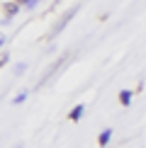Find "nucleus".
Returning a JSON list of instances; mask_svg holds the SVG:
<instances>
[{
	"instance_id": "39448f33",
	"label": "nucleus",
	"mask_w": 146,
	"mask_h": 148,
	"mask_svg": "<svg viewBox=\"0 0 146 148\" xmlns=\"http://www.w3.org/2000/svg\"><path fill=\"white\" fill-rule=\"evenodd\" d=\"M119 102L122 104H129L132 102V90H122L119 92Z\"/></svg>"
},
{
	"instance_id": "f257e3e1",
	"label": "nucleus",
	"mask_w": 146,
	"mask_h": 148,
	"mask_svg": "<svg viewBox=\"0 0 146 148\" xmlns=\"http://www.w3.org/2000/svg\"><path fill=\"white\" fill-rule=\"evenodd\" d=\"M76 12H78V5H76V8H71V10H68V12H66V15L56 22V24H54V29H51V34H49V36H56V34H61V32H63V27L73 20V15H76Z\"/></svg>"
},
{
	"instance_id": "6e6552de",
	"label": "nucleus",
	"mask_w": 146,
	"mask_h": 148,
	"mask_svg": "<svg viewBox=\"0 0 146 148\" xmlns=\"http://www.w3.org/2000/svg\"><path fill=\"white\" fill-rule=\"evenodd\" d=\"M22 5H24V8H29V10H34L36 8V0H22Z\"/></svg>"
},
{
	"instance_id": "f03ea898",
	"label": "nucleus",
	"mask_w": 146,
	"mask_h": 148,
	"mask_svg": "<svg viewBox=\"0 0 146 148\" xmlns=\"http://www.w3.org/2000/svg\"><path fill=\"white\" fill-rule=\"evenodd\" d=\"M83 112H85V104H76V107L68 112V119H71V121H81Z\"/></svg>"
},
{
	"instance_id": "423d86ee",
	"label": "nucleus",
	"mask_w": 146,
	"mask_h": 148,
	"mask_svg": "<svg viewBox=\"0 0 146 148\" xmlns=\"http://www.w3.org/2000/svg\"><path fill=\"white\" fill-rule=\"evenodd\" d=\"M24 71H27V63H17L15 66V75H22Z\"/></svg>"
},
{
	"instance_id": "7ed1b4c3",
	"label": "nucleus",
	"mask_w": 146,
	"mask_h": 148,
	"mask_svg": "<svg viewBox=\"0 0 146 148\" xmlns=\"http://www.w3.org/2000/svg\"><path fill=\"white\" fill-rule=\"evenodd\" d=\"M110 138H112V129H105V131H102L100 136H97V146H100V148H105V146L110 143Z\"/></svg>"
},
{
	"instance_id": "1a4fd4ad",
	"label": "nucleus",
	"mask_w": 146,
	"mask_h": 148,
	"mask_svg": "<svg viewBox=\"0 0 146 148\" xmlns=\"http://www.w3.org/2000/svg\"><path fill=\"white\" fill-rule=\"evenodd\" d=\"M17 148H22V146H17Z\"/></svg>"
},
{
	"instance_id": "0eeeda50",
	"label": "nucleus",
	"mask_w": 146,
	"mask_h": 148,
	"mask_svg": "<svg viewBox=\"0 0 146 148\" xmlns=\"http://www.w3.org/2000/svg\"><path fill=\"white\" fill-rule=\"evenodd\" d=\"M24 100H27V92H20V95H17L15 100H12V102H15V104H22Z\"/></svg>"
},
{
	"instance_id": "20e7f679",
	"label": "nucleus",
	"mask_w": 146,
	"mask_h": 148,
	"mask_svg": "<svg viewBox=\"0 0 146 148\" xmlns=\"http://www.w3.org/2000/svg\"><path fill=\"white\" fill-rule=\"evenodd\" d=\"M20 5L22 3H3V12H5V15H17V10H20Z\"/></svg>"
}]
</instances>
